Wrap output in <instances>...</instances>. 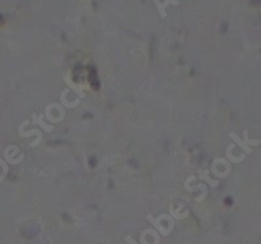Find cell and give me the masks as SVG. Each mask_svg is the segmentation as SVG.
Segmentation results:
<instances>
[{"label": "cell", "mask_w": 261, "mask_h": 244, "mask_svg": "<svg viewBox=\"0 0 261 244\" xmlns=\"http://www.w3.org/2000/svg\"><path fill=\"white\" fill-rule=\"evenodd\" d=\"M146 218L149 221L153 226L158 230L162 236H169L170 235V232L172 231V229H174V221L170 215L167 214H162L159 215L158 218H154V217H152L150 214L146 215Z\"/></svg>", "instance_id": "6da1fadb"}, {"label": "cell", "mask_w": 261, "mask_h": 244, "mask_svg": "<svg viewBox=\"0 0 261 244\" xmlns=\"http://www.w3.org/2000/svg\"><path fill=\"white\" fill-rule=\"evenodd\" d=\"M200 178H202V179H205L206 182H208V183H209L210 185H213V187H215V185H218V182H214V180H210L209 178H208V176L206 175H204V176H200Z\"/></svg>", "instance_id": "9c48e42d"}, {"label": "cell", "mask_w": 261, "mask_h": 244, "mask_svg": "<svg viewBox=\"0 0 261 244\" xmlns=\"http://www.w3.org/2000/svg\"><path fill=\"white\" fill-rule=\"evenodd\" d=\"M7 172H8V167H7L4 161L0 159V182L4 179V176L7 175Z\"/></svg>", "instance_id": "5b68a950"}, {"label": "cell", "mask_w": 261, "mask_h": 244, "mask_svg": "<svg viewBox=\"0 0 261 244\" xmlns=\"http://www.w3.org/2000/svg\"><path fill=\"white\" fill-rule=\"evenodd\" d=\"M65 82H67L68 85H71V88H72V89L75 90V93L80 94V97H81V98H84V97H85V93H84V92H82V90L80 89V88H76V86H75V84H72V81H71V80H69L68 77H65Z\"/></svg>", "instance_id": "8992f818"}, {"label": "cell", "mask_w": 261, "mask_h": 244, "mask_svg": "<svg viewBox=\"0 0 261 244\" xmlns=\"http://www.w3.org/2000/svg\"><path fill=\"white\" fill-rule=\"evenodd\" d=\"M244 142L247 144V145H259L260 141H253V140H249L248 138V129H244Z\"/></svg>", "instance_id": "52a82bcc"}, {"label": "cell", "mask_w": 261, "mask_h": 244, "mask_svg": "<svg viewBox=\"0 0 261 244\" xmlns=\"http://www.w3.org/2000/svg\"><path fill=\"white\" fill-rule=\"evenodd\" d=\"M141 238V244H150V240H153L155 244H159V236L154 230H145L140 235Z\"/></svg>", "instance_id": "7a4b0ae2"}, {"label": "cell", "mask_w": 261, "mask_h": 244, "mask_svg": "<svg viewBox=\"0 0 261 244\" xmlns=\"http://www.w3.org/2000/svg\"><path fill=\"white\" fill-rule=\"evenodd\" d=\"M230 137H231L232 140H234V141H235V144H238V145H239L240 148H242V149H243L244 152H246V153H247V154H249V153H251V148H249V146L247 145V144H246V142L242 141V140H240L239 137L236 136L235 133H234V132L230 133Z\"/></svg>", "instance_id": "277c9868"}, {"label": "cell", "mask_w": 261, "mask_h": 244, "mask_svg": "<svg viewBox=\"0 0 261 244\" xmlns=\"http://www.w3.org/2000/svg\"><path fill=\"white\" fill-rule=\"evenodd\" d=\"M38 136V137H42V133H41V131L39 129H33V131H30V132H26V133H22L21 136L24 137H29V136Z\"/></svg>", "instance_id": "ba28073f"}, {"label": "cell", "mask_w": 261, "mask_h": 244, "mask_svg": "<svg viewBox=\"0 0 261 244\" xmlns=\"http://www.w3.org/2000/svg\"><path fill=\"white\" fill-rule=\"evenodd\" d=\"M33 122L35 124L41 125L46 132H52L54 131V125H47L46 123H43V115H33Z\"/></svg>", "instance_id": "3957f363"}, {"label": "cell", "mask_w": 261, "mask_h": 244, "mask_svg": "<svg viewBox=\"0 0 261 244\" xmlns=\"http://www.w3.org/2000/svg\"><path fill=\"white\" fill-rule=\"evenodd\" d=\"M125 240L128 242V244H137L136 242H135V240H133L132 238H131V236H127V238H125Z\"/></svg>", "instance_id": "30bf717a"}]
</instances>
